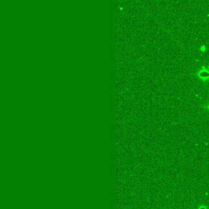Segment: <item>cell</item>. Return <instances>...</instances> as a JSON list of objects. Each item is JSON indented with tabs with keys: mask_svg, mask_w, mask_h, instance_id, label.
Returning <instances> with one entry per match:
<instances>
[{
	"mask_svg": "<svg viewBox=\"0 0 209 209\" xmlns=\"http://www.w3.org/2000/svg\"><path fill=\"white\" fill-rule=\"evenodd\" d=\"M198 209H207V208H206L204 206H201Z\"/></svg>",
	"mask_w": 209,
	"mask_h": 209,
	"instance_id": "7a4b0ae2",
	"label": "cell"
},
{
	"mask_svg": "<svg viewBox=\"0 0 209 209\" xmlns=\"http://www.w3.org/2000/svg\"><path fill=\"white\" fill-rule=\"evenodd\" d=\"M197 75L201 79L206 80L208 78V69L205 67V66H202L201 68H200L197 72Z\"/></svg>",
	"mask_w": 209,
	"mask_h": 209,
	"instance_id": "6da1fadb",
	"label": "cell"
}]
</instances>
